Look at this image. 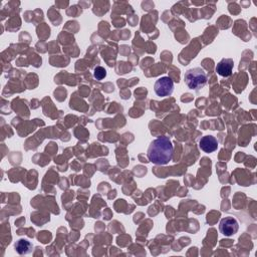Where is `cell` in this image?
I'll return each mask as SVG.
<instances>
[{"label":"cell","instance_id":"cell-5","mask_svg":"<svg viewBox=\"0 0 257 257\" xmlns=\"http://www.w3.org/2000/svg\"><path fill=\"white\" fill-rule=\"evenodd\" d=\"M234 62L231 58H223L216 66V72L224 78H228L232 74Z\"/></svg>","mask_w":257,"mask_h":257},{"label":"cell","instance_id":"cell-7","mask_svg":"<svg viewBox=\"0 0 257 257\" xmlns=\"http://www.w3.org/2000/svg\"><path fill=\"white\" fill-rule=\"evenodd\" d=\"M33 244L29 242L26 239H19L17 243L14 245L15 251L18 254L23 255V254H28L33 251Z\"/></svg>","mask_w":257,"mask_h":257},{"label":"cell","instance_id":"cell-8","mask_svg":"<svg viewBox=\"0 0 257 257\" xmlns=\"http://www.w3.org/2000/svg\"><path fill=\"white\" fill-rule=\"evenodd\" d=\"M94 77L95 79H97L98 81H102L103 80L105 77H107V70H105L102 67H97L95 69L94 71Z\"/></svg>","mask_w":257,"mask_h":257},{"label":"cell","instance_id":"cell-4","mask_svg":"<svg viewBox=\"0 0 257 257\" xmlns=\"http://www.w3.org/2000/svg\"><path fill=\"white\" fill-rule=\"evenodd\" d=\"M238 229H239L238 221L231 216L221 219L219 223V230L226 237L233 236L234 234L237 233Z\"/></svg>","mask_w":257,"mask_h":257},{"label":"cell","instance_id":"cell-3","mask_svg":"<svg viewBox=\"0 0 257 257\" xmlns=\"http://www.w3.org/2000/svg\"><path fill=\"white\" fill-rule=\"evenodd\" d=\"M154 90L158 97L166 98L173 94L174 82L169 77L160 78L154 86Z\"/></svg>","mask_w":257,"mask_h":257},{"label":"cell","instance_id":"cell-1","mask_svg":"<svg viewBox=\"0 0 257 257\" xmlns=\"http://www.w3.org/2000/svg\"><path fill=\"white\" fill-rule=\"evenodd\" d=\"M173 153L174 147L171 140L162 136L150 144L147 156L149 161L155 165H167L172 160Z\"/></svg>","mask_w":257,"mask_h":257},{"label":"cell","instance_id":"cell-2","mask_svg":"<svg viewBox=\"0 0 257 257\" xmlns=\"http://www.w3.org/2000/svg\"><path fill=\"white\" fill-rule=\"evenodd\" d=\"M184 81L186 86L190 89L199 90L204 87L207 84V74L205 70L201 68L190 69L185 72Z\"/></svg>","mask_w":257,"mask_h":257},{"label":"cell","instance_id":"cell-6","mask_svg":"<svg viewBox=\"0 0 257 257\" xmlns=\"http://www.w3.org/2000/svg\"><path fill=\"white\" fill-rule=\"evenodd\" d=\"M199 147L205 153H213L218 149V141L213 136H204L199 141Z\"/></svg>","mask_w":257,"mask_h":257}]
</instances>
